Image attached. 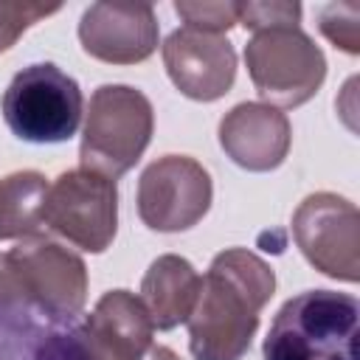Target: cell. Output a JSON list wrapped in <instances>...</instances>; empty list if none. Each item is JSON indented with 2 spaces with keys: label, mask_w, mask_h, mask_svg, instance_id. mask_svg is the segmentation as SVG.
<instances>
[{
  "label": "cell",
  "mask_w": 360,
  "mask_h": 360,
  "mask_svg": "<svg viewBox=\"0 0 360 360\" xmlns=\"http://www.w3.org/2000/svg\"><path fill=\"white\" fill-rule=\"evenodd\" d=\"M276 292L273 267L248 248L211 259L188 323L194 360H242L259 329V312Z\"/></svg>",
  "instance_id": "cell-1"
},
{
  "label": "cell",
  "mask_w": 360,
  "mask_h": 360,
  "mask_svg": "<svg viewBox=\"0 0 360 360\" xmlns=\"http://www.w3.org/2000/svg\"><path fill=\"white\" fill-rule=\"evenodd\" d=\"M360 304L349 292L304 290L281 304L262 346L264 360H357Z\"/></svg>",
  "instance_id": "cell-2"
},
{
  "label": "cell",
  "mask_w": 360,
  "mask_h": 360,
  "mask_svg": "<svg viewBox=\"0 0 360 360\" xmlns=\"http://www.w3.org/2000/svg\"><path fill=\"white\" fill-rule=\"evenodd\" d=\"M155 129L152 101L129 84H101L90 96L79 160L110 180L127 174L146 152Z\"/></svg>",
  "instance_id": "cell-3"
},
{
  "label": "cell",
  "mask_w": 360,
  "mask_h": 360,
  "mask_svg": "<svg viewBox=\"0 0 360 360\" xmlns=\"http://www.w3.org/2000/svg\"><path fill=\"white\" fill-rule=\"evenodd\" d=\"M6 127L28 143H65L76 135L84 112L79 82L53 62H34L14 73L3 101Z\"/></svg>",
  "instance_id": "cell-4"
},
{
  "label": "cell",
  "mask_w": 360,
  "mask_h": 360,
  "mask_svg": "<svg viewBox=\"0 0 360 360\" xmlns=\"http://www.w3.org/2000/svg\"><path fill=\"white\" fill-rule=\"evenodd\" d=\"M245 65L256 93L276 110L307 104L326 79V56L301 25L253 31L245 45Z\"/></svg>",
  "instance_id": "cell-5"
},
{
  "label": "cell",
  "mask_w": 360,
  "mask_h": 360,
  "mask_svg": "<svg viewBox=\"0 0 360 360\" xmlns=\"http://www.w3.org/2000/svg\"><path fill=\"white\" fill-rule=\"evenodd\" d=\"M25 301L56 326H70L87 304V267L82 256L53 239H20L8 253Z\"/></svg>",
  "instance_id": "cell-6"
},
{
  "label": "cell",
  "mask_w": 360,
  "mask_h": 360,
  "mask_svg": "<svg viewBox=\"0 0 360 360\" xmlns=\"http://www.w3.org/2000/svg\"><path fill=\"white\" fill-rule=\"evenodd\" d=\"M45 225L87 253H104L118 231L115 180L90 172H62L45 197Z\"/></svg>",
  "instance_id": "cell-7"
},
{
  "label": "cell",
  "mask_w": 360,
  "mask_h": 360,
  "mask_svg": "<svg viewBox=\"0 0 360 360\" xmlns=\"http://www.w3.org/2000/svg\"><path fill=\"white\" fill-rule=\"evenodd\" d=\"M292 236L304 259L329 278H360V214L332 191H315L292 214Z\"/></svg>",
  "instance_id": "cell-8"
},
{
  "label": "cell",
  "mask_w": 360,
  "mask_h": 360,
  "mask_svg": "<svg viewBox=\"0 0 360 360\" xmlns=\"http://www.w3.org/2000/svg\"><path fill=\"white\" fill-rule=\"evenodd\" d=\"M211 200V174L188 155H163L138 180V217L160 233L194 228L208 214Z\"/></svg>",
  "instance_id": "cell-9"
},
{
  "label": "cell",
  "mask_w": 360,
  "mask_h": 360,
  "mask_svg": "<svg viewBox=\"0 0 360 360\" xmlns=\"http://www.w3.org/2000/svg\"><path fill=\"white\" fill-rule=\"evenodd\" d=\"M163 65L172 84L191 101H217L236 79V51L231 39L186 25L166 37Z\"/></svg>",
  "instance_id": "cell-10"
},
{
  "label": "cell",
  "mask_w": 360,
  "mask_h": 360,
  "mask_svg": "<svg viewBox=\"0 0 360 360\" xmlns=\"http://www.w3.org/2000/svg\"><path fill=\"white\" fill-rule=\"evenodd\" d=\"M158 17L149 3H93L79 20L84 53L107 65H138L158 51Z\"/></svg>",
  "instance_id": "cell-11"
},
{
  "label": "cell",
  "mask_w": 360,
  "mask_h": 360,
  "mask_svg": "<svg viewBox=\"0 0 360 360\" xmlns=\"http://www.w3.org/2000/svg\"><path fill=\"white\" fill-rule=\"evenodd\" d=\"M217 135L222 152L245 172L278 169L292 143L290 118L264 101H242L231 107L222 115Z\"/></svg>",
  "instance_id": "cell-12"
},
{
  "label": "cell",
  "mask_w": 360,
  "mask_h": 360,
  "mask_svg": "<svg viewBox=\"0 0 360 360\" xmlns=\"http://www.w3.org/2000/svg\"><path fill=\"white\" fill-rule=\"evenodd\" d=\"M152 332L143 301L129 290L104 292L79 326L90 360H149Z\"/></svg>",
  "instance_id": "cell-13"
},
{
  "label": "cell",
  "mask_w": 360,
  "mask_h": 360,
  "mask_svg": "<svg viewBox=\"0 0 360 360\" xmlns=\"http://www.w3.org/2000/svg\"><path fill=\"white\" fill-rule=\"evenodd\" d=\"M200 287L202 278L188 259L177 253L158 256L141 281V301L152 318V326L169 332L186 323L200 298Z\"/></svg>",
  "instance_id": "cell-14"
},
{
  "label": "cell",
  "mask_w": 360,
  "mask_h": 360,
  "mask_svg": "<svg viewBox=\"0 0 360 360\" xmlns=\"http://www.w3.org/2000/svg\"><path fill=\"white\" fill-rule=\"evenodd\" d=\"M51 183L39 172H11L0 180V239H31L45 225Z\"/></svg>",
  "instance_id": "cell-15"
},
{
  "label": "cell",
  "mask_w": 360,
  "mask_h": 360,
  "mask_svg": "<svg viewBox=\"0 0 360 360\" xmlns=\"http://www.w3.org/2000/svg\"><path fill=\"white\" fill-rule=\"evenodd\" d=\"M321 34L346 53H360V6L357 3H329L318 11Z\"/></svg>",
  "instance_id": "cell-16"
},
{
  "label": "cell",
  "mask_w": 360,
  "mask_h": 360,
  "mask_svg": "<svg viewBox=\"0 0 360 360\" xmlns=\"http://www.w3.org/2000/svg\"><path fill=\"white\" fill-rule=\"evenodd\" d=\"M177 17L186 22V28L208 31V34H225L239 22V3H222V0H202V3H188L177 0L174 3Z\"/></svg>",
  "instance_id": "cell-17"
},
{
  "label": "cell",
  "mask_w": 360,
  "mask_h": 360,
  "mask_svg": "<svg viewBox=\"0 0 360 360\" xmlns=\"http://www.w3.org/2000/svg\"><path fill=\"white\" fill-rule=\"evenodd\" d=\"M59 3H0V53L8 51L34 22L56 14Z\"/></svg>",
  "instance_id": "cell-18"
},
{
  "label": "cell",
  "mask_w": 360,
  "mask_h": 360,
  "mask_svg": "<svg viewBox=\"0 0 360 360\" xmlns=\"http://www.w3.org/2000/svg\"><path fill=\"white\" fill-rule=\"evenodd\" d=\"M25 360H90L87 346L79 335V326L68 329H42Z\"/></svg>",
  "instance_id": "cell-19"
},
{
  "label": "cell",
  "mask_w": 360,
  "mask_h": 360,
  "mask_svg": "<svg viewBox=\"0 0 360 360\" xmlns=\"http://www.w3.org/2000/svg\"><path fill=\"white\" fill-rule=\"evenodd\" d=\"M239 22L250 31L273 25H298L301 3H239Z\"/></svg>",
  "instance_id": "cell-20"
},
{
  "label": "cell",
  "mask_w": 360,
  "mask_h": 360,
  "mask_svg": "<svg viewBox=\"0 0 360 360\" xmlns=\"http://www.w3.org/2000/svg\"><path fill=\"white\" fill-rule=\"evenodd\" d=\"M20 304H28V301L22 295V287H20L17 276H14V270H11L8 256L0 253V309L3 307H20Z\"/></svg>",
  "instance_id": "cell-21"
},
{
  "label": "cell",
  "mask_w": 360,
  "mask_h": 360,
  "mask_svg": "<svg viewBox=\"0 0 360 360\" xmlns=\"http://www.w3.org/2000/svg\"><path fill=\"white\" fill-rule=\"evenodd\" d=\"M149 360H180L169 346H152V352H149Z\"/></svg>",
  "instance_id": "cell-22"
}]
</instances>
